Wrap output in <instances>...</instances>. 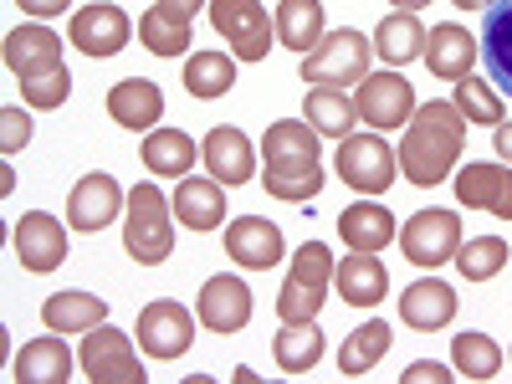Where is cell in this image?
Segmentation results:
<instances>
[{
    "label": "cell",
    "instance_id": "obj_9",
    "mask_svg": "<svg viewBox=\"0 0 512 384\" xmlns=\"http://www.w3.org/2000/svg\"><path fill=\"white\" fill-rule=\"evenodd\" d=\"M77 364H82V374H88L93 384H144V379H149V369L139 364L134 344H128V333H118V328H108V323L88 328Z\"/></svg>",
    "mask_w": 512,
    "mask_h": 384
},
{
    "label": "cell",
    "instance_id": "obj_26",
    "mask_svg": "<svg viewBox=\"0 0 512 384\" xmlns=\"http://www.w3.org/2000/svg\"><path fill=\"white\" fill-rule=\"evenodd\" d=\"M175 216L185 221V231H216V226H226V190H221V180L185 175L180 190H175Z\"/></svg>",
    "mask_w": 512,
    "mask_h": 384
},
{
    "label": "cell",
    "instance_id": "obj_11",
    "mask_svg": "<svg viewBox=\"0 0 512 384\" xmlns=\"http://www.w3.org/2000/svg\"><path fill=\"white\" fill-rule=\"evenodd\" d=\"M11 251H16V262L36 277H47L67 262V231L57 216H47V210H26V216L16 221L11 231Z\"/></svg>",
    "mask_w": 512,
    "mask_h": 384
},
{
    "label": "cell",
    "instance_id": "obj_4",
    "mask_svg": "<svg viewBox=\"0 0 512 384\" xmlns=\"http://www.w3.org/2000/svg\"><path fill=\"white\" fill-rule=\"evenodd\" d=\"M333 272H338V262H333V251H328L323 241L297 246V251H292V272H287V282H282V292H277V318H282V323H308V318H318Z\"/></svg>",
    "mask_w": 512,
    "mask_h": 384
},
{
    "label": "cell",
    "instance_id": "obj_39",
    "mask_svg": "<svg viewBox=\"0 0 512 384\" xmlns=\"http://www.w3.org/2000/svg\"><path fill=\"white\" fill-rule=\"evenodd\" d=\"M139 36H144V47L154 52V57H185L190 52V21H175V16H164L159 6L154 11H144V21H139Z\"/></svg>",
    "mask_w": 512,
    "mask_h": 384
},
{
    "label": "cell",
    "instance_id": "obj_41",
    "mask_svg": "<svg viewBox=\"0 0 512 384\" xmlns=\"http://www.w3.org/2000/svg\"><path fill=\"white\" fill-rule=\"evenodd\" d=\"M26 139H31V113H21V108H0V149L16 154V149H26Z\"/></svg>",
    "mask_w": 512,
    "mask_h": 384
},
{
    "label": "cell",
    "instance_id": "obj_32",
    "mask_svg": "<svg viewBox=\"0 0 512 384\" xmlns=\"http://www.w3.org/2000/svg\"><path fill=\"white\" fill-rule=\"evenodd\" d=\"M374 52L384 57V67H405V62L425 57V26L415 21V11L384 16L379 31H374Z\"/></svg>",
    "mask_w": 512,
    "mask_h": 384
},
{
    "label": "cell",
    "instance_id": "obj_47",
    "mask_svg": "<svg viewBox=\"0 0 512 384\" xmlns=\"http://www.w3.org/2000/svg\"><path fill=\"white\" fill-rule=\"evenodd\" d=\"M400 11H420V6H431V0H395Z\"/></svg>",
    "mask_w": 512,
    "mask_h": 384
},
{
    "label": "cell",
    "instance_id": "obj_24",
    "mask_svg": "<svg viewBox=\"0 0 512 384\" xmlns=\"http://www.w3.org/2000/svg\"><path fill=\"white\" fill-rule=\"evenodd\" d=\"M482 67H487V82L512 98V0H497V6H487V21H482Z\"/></svg>",
    "mask_w": 512,
    "mask_h": 384
},
{
    "label": "cell",
    "instance_id": "obj_6",
    "mask_svg": "<svg viewBox=\"0 0 512 384\" xmlns=\"http://www.w3.org/2000/svg\"><path fill=\"white\" fill-rule=\"evenodd\" d=\"M210 26L236 62H267L277 47V21H267L262 0H210Z\"/></svg>",
    "mask_w": 512,
    "mask_h": 384
},
{
    "label": "cell",
    "instance_id": "obj_22",
    "mask_svg": "<svg viewBox=\"0 0 512 384\" xmlns=\"http://www.w3.org/2000/svg\"><path fill=\"white\" fill-rule=\"evenodd\" d=\"M456 318V287H446L441 277H420L400 292V323L415 333H436Z\"/></svg>",
    "mask_w": 512,
    "mask_h": 384
},
{
    "label": "cell",
    "instance_id": "obj_8",
    "mask_svg": "<svg viewBox=\"0 0 512 384\" xmlns=\"http://www.w3.org/2000/svg\"><path fill=\"white\" fill-rule=\"evenodd\" d=\"M354 108H359V123H369L374 134H384V128H405L420 103H415L410 82L395 67H384V72H369L354 88Z\"/></svg>",
    "mask_w": 512,
    "mask_h": 384
},
{
    "label": "cell",
    "instance_id": "obj_21",
    "mask_svg": "<svg viewBox=\"0 0 512 384\" xmlns=\"http://www.w3.org/2000/svg\"><path fill=\"white\" fill-rule=\"evenodd\" d=\"M6 67H11V77H21V82L67 67V62H62V36H57L52 26H16V31L6 36Z\"/></svg>",
    "mask_w": 512,
    "mask_h": 384
},
{
    "label": "cell",
    "instance_id": "obj_33",
    "mask_svg": "<svg viewBox=\"0 0 512 384\" xmlns=\"http://www.w3.org/2000/svg\"><path fill=\"white\" fill-rule=\"evenodd\" d=\"M390 344H395L390 323H379V318L359 323V328L344 338V349H338V369H344V379H359V374L379 369V359L390 354Z\"/></svg>",
    "mask_w": 512,
    "mask_h": 384
},
{
    "label": "cell",
    "instance_id": "obj_7",
    "mask_svg": "<svg viewBox=\"0 0 512 384\" xmlns=\"http://www.w3.org/2000/svg\"><path fill=\"white\" fill-rule=\"evenodd\" d=\"M400 175V154H390L379 134H349L338 139V180L359 195H384Z\"/></svg>",
    "mask_w": 512,
    "mask_h": 384
},
{
    "label": "cell",
    "instance_id": "obj_46",
    "mask_svg": "<svg viewBox=\"0 0 512 384\" xmlns=\"http://www.w3.org/2000/svg\"><path fill=\"white\" fill-rule=\"evenodd\" d=\"M456 11H487V6H497V0H451Z\"/></svg>",
    "mask_w": 512,
    "mask_h": 384
},
{
    "label": "cell",
    "instance_id": "obj_20",
    "mask_svg": "<svg viewBox=\"0 0 512 384\" xmlns=\"http://www.w3.org/2000/svg\"><path fill=\"white\" fill-rule=\"evenodd\" d=\"M200 164L210 169V180H221L226 190L246 185L256 175V154H251V139L241 128H210L205 144H200Z\"/></svg>",
    "mask_w": 512,
    "mask_h": 384
},
{
    "label": "cell",
    "instance_id": "obj_43",
    "mask_svg": "<svg viewBox=\"0 0 512 384\" xmlns=\"http://www.w3.org/2000/svg\"><path fill=\"white\" fill-rule=\"evenodd\" d=\"M16 6H21L26 16H36V21H47V16H62L72 0H16Z\"/></svg>",
    "mask_w": 512,
    "mask_h": 384
},
{
    "label": "cell",
    "instance_id": "obj_14",
    "mask_svg": "<svg viewBox=\"0 0 512 384\" xmlns=\"http://www.w3.org/2000/svg\"><path fill=\"white\" fill-rule=\"evenodd\" d=\"M123 205H128L123 185L98 169V175H82L72 185V195H67V226L72 231H108Z\"/></svg>",
    "mask_w": 512,
    "mask_h": 384
},
{
    "label": "cell",
    "instance_id": "obj_23",
    "mask_svg": "<svg viewBox=\"0 0 512 384\" xmlns=\"http://www.w3.org/2000/svg\"><path fill=\"white\" fill-rule=\"evenodd\" d=\"M72 349H67V333H47V338H31L21 344L16 364H11V379L16 384H67L72 379Z\"/></svg>",
    "mask_w": 512,
    "mask_h": 384
},
{
    "label": "cell",
    "instance_id": "obj_12",
    "mask_svg": "<svg viewBox=\"0 0 512 384\" xmlns=\"http://www.w3.org/2000/svg\"><path fill=\"white\" fill-rule=\"evenodd\" d=\"M400 246H405V256L415 267L436 272L441 262H451L456 246H461V216H456V210H420V216L405 221Z\"/></svg>",
    "mask_w": 512,
    "mask_h": 384
},
{
    "label": "cell",
    "instance_id": "obj_42",
    "mask_svg": "<svg viewBox=\"0 0 512 384\" xmlns=\"http://www.w3.org/2000/svg\"><path fill=\"white\" fill-rule=\"evenodd\" d=\"M451 374H456V369H441L436 359H420V364H410L400 379H405V384H451Z\"/></svg>",
    "mask_w": 512,
    "mask_h": 384
},
{
    "label": "cell",
    "instance_id": "obj_3",
    "mask_svg": "<svg viewBox=\"0 0 512 384\" xmlns=\"http://www.w3.org/2000/svg\"><path fill=\"white\" fill-rule=\"evenodd\" d=\"M175 200H164L159 185H134L128 190V221H123V246L139 267H159L175 251V221H169Z\"/></svg>",
    "mask_w": 512,
    "mask_h": 384
},
{
    "label": "cell",
    "instance_id": "obj_16",
    "mask_svg": "<svg viewBox=\"0 0 512 384\" xmlns=\"http://www.w3.org/2000/svg\"><path fill=\"white\" fill-rule=\"evenodd\" d=\"M226 256L246 272H267L282 262V231L267 216H236L226 226Z\"/></svg>",
    "mask_w": 512,
    "mask_h": 384
},
{
    "label": "cell",
    "instance_id": "obj_15",
    "mask_svg": "<svg viewBox=\"0 0 512 384\" xmlns=\"http://www.w3.org/2000/svg\"><path fill=\"white\" fill-rule=\"evenodd\" d=\"M195 318H200V328L221 333V338H226V333H241V328L251 323V287H246L241 277H231V272L210 277V282L200 287Z\"/></svg>",
    "mask_w": 512,
    "mask_h": 384
},
{
    "label": "cell",
    "instance_id": "obj_44",
    "mask_svg": "<svg viewBox=\"0 0 512 384\" xmlns=\"http://www.w3.org/2000/svg\"><path fill=\"white\" fill-rule=\"evenodd\" d=\"M200 6H210V0H159V11H164V16H175V21H195Z\"/></svg>",
    "mask_w": 512,
    "mask_h": 384
},
{
    "label": "cell",
    "instance_id": "obj_13",
    "mask_svg": "<svg viewBox=\"0 0 512 384\" xmlns=\"http://www.w3.org/2000/svg\"><path fill=\"white\" fill-rule=\"evenodd\" d=\"M128 36H134V21H128L123 6H113V0L82 6L67 21V41H72L77 52H88V57H118L128 47Z\"/></svg>",
    "mask_w": 512,
    "mask_h": 384
},
{
    "label": "cell",
    "instance_id": "obj_31",
    "mask_svg": "<svg viewBox=\"0 0 512 384\" xmlns=\"http://www.w3.org/2000/svg\"><path fill=\"white\" fill-rule=\"evenodd\" d=\"M323 0H282L277 6V41L292 47L297 57H308L323 41Z\"/></svg>",
    "mask_w": 512,
    "mask_h": 384
},
{
    "label": "cell",
    "instance_id": "obj_29",
    "mask_svg": "<svg viewBox=\"0 0 512 384\" xmlns=\"http://www.w3.org/2000/svg\"><path fill=\"white\" fill-rule=\"evenodd\" d=\"M41 323L52 333H88V328L108 323V303L98 292H57L41 303Z\"/></svg>",
    "mask_w": 512,
    "mask_h": 384
},
{
    "label": "cell",
    "instance_id": "obj_37",
    "mask_svg": "<svg viewBox=\"0 0 512 384\" xmlns=\"http://www.w3.org/2000/svg\"><path fill=\"white\" fill-rule=\"evenodd\" d=\"M451 103L466 113V123H487V128H497V123L507 118V103H502V93L492 88L487 77H461Z\"/></svg>",
    "mask_w": 512,
    "mask_h": 384
},
{
    "label": "cell",
    "instance_id": "obj_27",
    "mask_svg": "<svg viewBox=\"0 0 512 384\" xmlns=\"http://www.w3.org/2000/svg\"><path fill=\"white\" fill-rule=\"evenodd\" d=\"M338 236H344V246H354V251H384V246L395 241L390 205H374V195L359 200V205H349L344 216H338Z\"/></svg>",
    "mask_w": 512,
    "mask_h": 384
},
{
    "label": "cell",
    "instance_id": "obj_34",
    "mask_svg": "<svg viewBox=\"0 0 512 384\" xmlns=\"http://www.w3.org/2000/svg\"><path fill=\"white\" fill-rule=\"evenodd\" d=\"M236 88V57L231 52H195L185 62V93L190 98H226Z\"/></svg>",
    "mask_w": 512,
    "mask_h": 384
},
{
    "label": "cell",
    "instance_id": "obj_36",
    "mask_svg": "<svg viewBox=\"0 0 512 384\" xmlns=\"http://www.w3.org/2000/svg\"><path fill=\"white\" fill-rule=\"evenodd\" d=\"M451 359H456L461 379H492L502 369V349H497V338H487V333H456Z\"/></svg>",
    "mask_w": 512,
    "mask_h": 384
},
{
    "label": "cell",
    "instance_id": "obj_25",
    "mask_svg": "<svg viewBox=\"0 0 512 384\" xmlns=\"http://www.w3.org/2000/svg\"><path fill=\"white\" fill-rule=\"evenodd\" d=\"M333 282H338V297H344L349 308H374V303H384V292H390V277H384V267H379V251L344 256Z\"/></svg>",
    "mask_w": 512,
    "mask_h": 384
},
{
    "label": "cell",
    "instance_id": "obj_5",
    "mask_svg": "<svg viewBox=\"0 0 512 384\" xmlns=\"http://www.w3.org/2000/svg\"><path fill=\"white\" fill-rule=\"evenodd\" d=\"M369 57H374V41L354 26H338L303 57V82H313V88H349V82L369 77Z\"/></svg>",
    "mask_w": 512,
    "mask_h": 384
},
{
    "label": "cell",
    "instance_id": "obj_28",
    "mask_svg": "<svg viewBox=\"0 0 512 384\" xmlns=\"http://www.w3.org/2000/svg\"><path fill=\"white\" fill-rule=\"evenodd\" d=\"M144 169L149 175H164V180H185L190 169H195V159H200V149H195V139L185 134V128H154V134L144 139Z\"/></svg>",
    "mask_w": 512,
    "mask_h": 384
},
{
    "label": "cell",
    "instance_id": "obj_30",
    "mask_svg": "<svg viewBox=\"0 0 512 384\" xmlns=\"http://www.w3.org/2000/svg\"><path fill=\"white\" fill-rule=\"evenodd\" d=\"M323 349H328V338H323V328H318L313 318H308V323H287V328H277V338H272V354H277V369H282V374H308V369H318Z\"/></svg>",
    "mask_w": 512,
    "mask_h": 384
},
{
    "label": "cell",
    "instance_id": "obj_18",
    "mask_svg": "<svg viewBox=\"0 0 512 384\" xmlns=\"http://www.w3.org/2000/svg\"><path fill=\"white\" fill-rule=\"evenodd\" d=\"M108 118L123 123V128H134V134H154L159 118H164V93H159V82L149 77H123L108 88Z\"/></svg>",
    "mask_w": 512,
    "mask_h": 384
},
{
    "label": "cell",
    "instance_id": "obj_17",
    "mask_svg": "<svg viewBox=\"0 0 512 384\" xmlns=\"http://www.w3.org/2000/svg\"><path fill=\"white\" fill-rule=\"evenodd\" d=\"M456 200L472 205V210H492V216L512 221V169L507 164H461L456 175Z\"/></svg>",
    "mask_w": 512,
    "mask_h": 384
},
{
    "label": "cell",
    "instance_id": "obj_10",
    "mask_svg": "<svg viewBox=\"0 0 512 384\" xmlns=\"http://www.w3.org/2000/svg\"><path fill=\"white\" fill-rule=\"evenodd\" d=\"M134 338L149 359H185L195 344V313L175 297H154L134 323Z\"/></svg>",
    "mask_w": 512,
    "mask_h": 384
},
{
    "label": "cell",
    "instance_id": "obj_2",
    "mask_svg": "<svg viewBox=\"0 0 512 384\" xmlns=\"http://www.w3.org/2000/svg\"><path fill=\"white\" fill-rule=\"evenodd\" d=\"M318 128L282 118L267 128L262 154H267V195L287 205H308L323 190V169H318Z\"/></svg>",
    "mask_w": 512,
    "mask_h": 384
},
{
    "label": "cell",
    "instance_id": "obj_38",
    "mask_svg": "<svg viewBox=\"0 0 512 384\" xmlns=\"http://www.w3.org/2000/svg\"><path fill=\"white\" fill-rule=\"evenodd\" d=\"M456 267L466 282H487L507 267V241L502 236H472V241H461L456 246Z\"/></svg>",
    "mask_w": 512,
    "mask_h": 384
},
{
    "label": "cell",
    "instance_id": "obj_35",
    "mask_svg": "<svg viewBox=\"0 0 512 384\" xmlns=\"http://www.w3.org/2000/svg\"><path fill=\"white\" fill-rule=\"evenodd\" d=\"M308 123L323 139H349L354 123H359V108L344 88H313L308 93Z\"/></svg>",
    "mask_w": 512,
    "mask_h": 384
},
{
    "label": "cell",
    "instance_id": "obj_45",
    "mask_svg": "<svg viewBox=\"0 0 512 384\" xmlns=\"http://www.w3.org/2000/svg\"><path fill=\"white\" fill-rule=\"evenodd\" d=\"M492 144H497V154H502V159H512V123H507V118L492 128Z\"/></svg>",
    "mask_w": 512,
    "mask_h": 384
},
{
    "label": "cell",
    "instance_id": "obj_1",
    "mask_svg": "<svg viewBox=\"0 0 512 384\" xmlns=\"http://www.w3.org/2000/svg\"><path fill=\"white\" fill-rule=\"evenodd\" d=\"M466 144V113L456 103H420L415 118L405 123V144H400V175L420 190H436L451 180V169L461 164Z\"/></svg>",
    "mask_w": 512,
    "mask_h": 384
},
{
    "label": "cell",
    "instance_id": "obj_19",
    "mask_svg": "<svg viewBox=\"0 0 512 384\" xmlns=\"http://www.w3.org/2000/svg\"><path fill=\"white\" fill-rule=\"evenodd\" d=\"M482 47L472 41V31L456 26V21H441L431 26V36H425V67H431L441 82H461V77H472Z\"/></svg>",
    "mask_w": 512,
    "mask_h": 384
},
{
    "label": "cell",
    "instance_id": "obj_40",
    "mask_svg": "<svg viewBox=\"0 0 512 384\" xmlns=\"http://www.w3.org/2000/svg\"><path fill=\"white\" fill-rule=\"evenodd\" d=\"M67 93H72V72H67V67L41 72V77H26V82H21V98H26L31 108H62Z\"/></svg>",
    "mask_w": 512,
    "mask_h": 384
}]
</instances>
